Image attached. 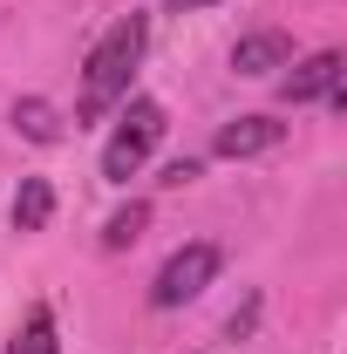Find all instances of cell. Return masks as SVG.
<instances>
[{
	"mask_svg": "<svg viewBox=\"0 0 347 354\" xmlns=\"http://www.w3.org/2000/svg\"><path fill=\"white\" fill-rule=\"evenodd\" d=\"M143 41H150V21H143V14H123V21L95 41V55H88V68H82V123L109 116V109L130 95V75H136V62H143Z\"/></svg>",
	"mask_w": 347,
	"mask_h": 354,
	"instance_id": "obj_1",
	"label": "cell"
},
{
	"mask_svg": "<svg viewBox=\"0 0 347 354\" xmlns=\"http://www.w3.org/2000/svg\"><path fill=\"white\" fill-rule=\"evenodd\" d=\"M347 62L334 55V48H320V55H306V62H293V75H286V102H327L334 88H341Z\"/></svg>",
	"mask_w": 347,
	"mask_h": 354,
	"instance_id": "obj_4",
	"label": "cell"
},
{
	"mask_svg": "<svg viewBox=\"0 0 347 354\" xmlns=\"http://www.w3.org/2000/svg\"><path fill=\"white\" fill-rule=\"evenodd\" d=\"M286 143V123H272V116H232L225 130H218V157H265V150H279Z\"/></svg>",
	"mask_w": 347,
	"mask_h": 354,
	"instance_id": "obj_5",
	"label": "cell"
},
{
	"mask_svg": "<svg viewBox=\"0 0 347 354\" xmlns=\"http://www.w3.org/2000/svg\"><path fill=\"white\" fill-rule=\"evenodd\" d=\"M286 62H293V41L272 35V28H265V35H245V41L232 48V68H238V75H272V68H286Z\"/></svg>",
	"mask_w": 347,
	"mask_h": 354,
	"instance_id": "obj_6",
	"label": "cell"
},
{
	"mask_svg": "<svg viewBox=\"0 0 347 354\" xmlns=\"http://www.w3.org/2000/svg\"><path fill=\"white\" fill-rule=\"evenodd\" d=\"M14 130L28 136V143H62V116L48 109L41 95H21L14 102Z\"/></svg>",
	"mask_w": 347,
	"mask_h": 354,
	"instance_id": "obj_8",
	"label": "cell"
},
{
	"mask_svg": "<svg viewBox=\"0 0 347 354\" xmlns=\"http://www.w3.org/2000/svg\"><path fill=\"white\" fill-rule=\"evenodd\" d=\"M55 218V184L48 177H21V198H14V232H41Z\"/></svg>",
	"mask_w": 347,
	"mask_h": 354,
	"instance_id": "obj_7",
	"label": "cell"
},
{
	"mask_svg": "<svg viewBox=\"0 0 347 354\" xmlns=\"http://www.w3.org/2000/svg\"><path fill=\"white\" fill-rule=\"evenodd\" d=\"M143 225H150V205H123L116 218L102 225V245H109V252H123V245H136V239H143Z\"/></svg>",
	"mask_w": 347,
	"mask_h": 354,
	"instance_id": "obj_10",
	"label": "cell"
},
{
	"mask_svg": "<svg viewBox=\"0 0 347 354\" xmlns=\"http://www.w3.org/2000/svg\"><path fill=\"white\" fill-rule=\"evenodd\" d=\"M198 7H212V0H171V14H198Z\"/></svg>",
	"mask_w": 347,
	"mask_h": 354,
	"instance_id": "obj_12",
	"label": "cell"
},
{
	"mask_svg": "<svg viewBox=\"0 0 347 354\" xmlns=\"http://www.w3.org/2000/svg\"><path fill=\"white\" fill-rule=\"evenodd\" d=\"M7 354H62V341H55V313H48V307H28L21 334L7 341Z\"/></svg>",
	"mask_w": 347,
	"mask_h": 354,
	"instance_id": "obj_9",
	"label": "cell"
},
{
	"mask_svg": "<svg viewBox=\"0 0 347 354\" xmlns=\"http://www.w3.org/2000/svg\"><path fill=\"white\" fill-rule=\"evenodd\" d=\"M157 136H164V109L150 95H136L130 109H123V123H116V136H109V150H102V177L109 184H130L143 171V157L157 150Z\"/></svg>",
	"mask_w": 347,
	"mask_h": 354,
	"instance_id": "obj_2",
	"label": "cell"
},
{
	"mask_svg": "<svg viewBox=\"0 0 347 354\" xmlns=\"http://www.w3.org/2000/svg\"><path fill=\"white\" fill-rule=\"evenodd\" d=\"M212 279H218V245H205V239H198V245H184V252H171V259H164V272L150 279V307L171 313V307H184V300H198Z\"/></svg>",
	"mask_w": 347,
	"mask_h": 354,
	"instance_id": "obj_3",
	"label": "cell"
},
{
	"mask_svg": "<svg viewBox=\"0 0 347 354\" xmlns=\"http://www.w3.org/2000/svg\"><path fill=\"white\" fill-rule=\"evenodd\" d=\"M191 177H198V157H177L171 171H164V184H191Z\"/></svg>",
	"mask_w": 347,
	"mask_h": 354,
	"instance_id": "obj_11",
	"label": "cell"
}]
</instances>
